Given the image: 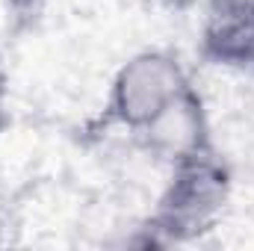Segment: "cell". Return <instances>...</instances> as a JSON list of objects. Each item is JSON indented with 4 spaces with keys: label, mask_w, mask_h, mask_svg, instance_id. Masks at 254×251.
Listing matches in <instances>:
<instances>
[{
    "label": "cell",
    "mask_w": 254,
    "mask_h": 251,
    "mask_svg": "<svg viewBox=\"0 0 254 251\" xmlns=\"http://www.w3.org/2000/svg\"><path fill=\"white\" fill-rule=\"evenodd\" d=\"M6 125V71L0 65V127Z\"/></svg>",
    "instance_id": "obj_5"
},
{
    "label": "cell",
    "mask_w": 254,
    "mask_h": 251,
    "mask_svg": "<svg viewBox=\"0 0 254 251\" xmlns=\"http://www.w3.org/2000/svg\"><path fill=\"white\" fill-rule=\"evenodd\" d=\"M231 198V175L216 151L195 154L172 166L151 228L163 243H187L207 234L225 213Z\"/></svg>",
    "instance_id": "obj_1"
},
{
    "label": "cell",
    "mask_w": 254,
    "mask_h": 251,
    "mask_svg": "<svg viewBox=\"0 0 254 251\" xmlns=\"http://www.w3.org/2000/svg\"><path fill=\"white\" fill-rule=\"evenodd\" d=\"M18 9H36V6H42L45 0H12Z\"/></svg>",
    "instance_id": "obj_6"
},
{
    "label": "cell",
    "mask_w": 254,
    "mask_h": 251,
    "mask_svg": "<svg viewBox=\"0 0 254 251\" xmlns=\"http://www.w3.org/2000/svg\"><path fill=\"white\" fill-rule=\"evenodd\" d=\"M190 86V77L175 54L139 51L113 77L107 101L110 119L130 133H139Z\"/></svg>",
    "instance_id": "obj_2"
},
{
    "label": "cell",
    "mask_w": 254,
    "mask_h": 251,
    "mask_svg": "<svg viewBox=\"0 0 254 251\" xmlns=\"http://www.w3.org/2000/svg\"><path fill=\"white\" fill-rule=\"evenodd\" d=\"M201 51L216 65H254V0H207Z\"/></svg>",
    "instance_id": "obj_4"
},
{
    "label": "cell",
    "mask_w": 254,
    "mask_h": 251,
    "mask_svg": "<svg viewBox=\"0 0 254 251\" xmlns=\"http://www.w3.org/2000/svg\"><path fill=\"white\" fill-rule=\"evenodd\" d=\"M136 136L145 142V148L151 154H157L169 166L213 148L204 101H201V95L192 86L184 89L151 125L145 130H139Z\"/></svg>",
    "instance_id": "obj_3"
}]
</instances>
